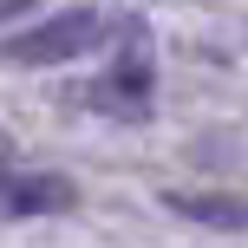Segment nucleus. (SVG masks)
I'll return each instance as SVG.
<instances>
[{
  "label": "nucleus",
  "mask_w": 248,
  "mask_h": 248,
  "mask_svg": "<svg viewBox=\"0 0 248 248\" xmlns=\"http://www.w3.org/2000/svg\"><path fill=\"white\" fill-rule=\"evenodd\" d=\"M105 39V13H59V20L33 26V33L7 39V59L13 65H59V59H78Z\"/></svg>",
  "instance_id": "1"
},
{
  "label": "nucleus",
  "mask_w": 248,
  "mask_h": 248,
  "mask_svg": "<svg viewBox=\"0 0 248 248\" xmlns=\"http://www.w3.org/2000/svg\"><path fill=\"white\" fill-rule=\"evenodd\" d=\"M0 209L7 216H59L72 209V183L46 170H7L0 176Z\"/></svg>",
  "instance_id": "2"
},
{
  "label": "nucleus",
  "mask_w": 248,
  "mask_h": 248,
  "mask_svg": "<svg viewBox=\"0 0 248 248\" xmlns=\"http://www.w3.org/2000/svg\"><path fill=\"white\" fill-rule=\"evenodd\" d=\"M176 216H189V222H209V229H248V196H196V189H170Z\"/></svg>",
  "instance_id": "3"
},
{
  "label": "nucleus",
  "mask_w": 248,
  "mask_h": 248,
  "mask_svg": "<svg viewBox=\"0 0 248 248\" xmlns=\"http://www.w3.org/2000/svg\"><path fill=\"white\" fill-rule=\"evenodd\" d=\"M20 7H33V0H7V7H0V13H20Z\"/></svg>",
  "instance_id": "4"
}]
</instances>
